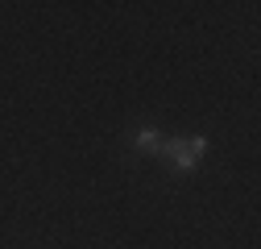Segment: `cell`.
<instances>
[{"mask_svg":"<svg viewBox=\"0 0 261 249\" xmlns=\"http://www.w3.org/2000/svg\"><path fill=\"white\" fill-rule=\"evenodd\" d=\"M203 154H207V141L203 137H187V141H170V150H166V158H174V166L187 175L195 162H199L203 158Z\"/></svg>","mask_w":261,"mask_h":249,"instance_id":"cell-1","label":"cell"},{"mask_svg":"<svg viewBox=\"0 0 261 249\" xmlns=\"http://www.w3.org/2000/svg\"><path fill=\"white\" fill-rule=\"evenodd\" d=\"M133 145H137L141 154H166V150H170V137H162L158 129H137Z\"/></svg>","mask_w":261,"mask_h":249,"instance_id":"cell-2","label":"cell"}]
</instances>
